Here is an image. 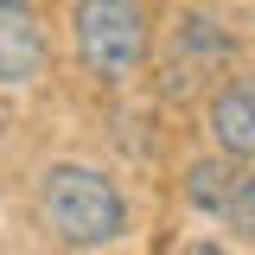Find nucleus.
Instances as JSON below:
<instances>
[{
  "label": "nucleus",
  "instance_id": "39448f33",
  "mask_svg": "<svg viewBox=\"0 0 255 255\" xmlns=\"http://www.w3.org/2000/svg\"><path fill=\"white\" fill-rule=\"evenodd\" d=\"M51 70V38L32 0H0V90H26Z\"/></svg>",
  "mask_w": 255,
  "mask_h": 255
},
{
  "label": "nucleus",
  "instance_id": "0eeeda50",
  "mask_svg": "<svg viewBox=\"0 0 255 255\" xmlns=\"http://www.w3.org/2000/svg\"><path fill=\"white\" fill-rule=\"evenodd\" d=\"M179 255H230V249H217V243H185Z\"/></svg>",
  "mask_w": 255,
  "mask_h": 255
},
{
  "label": "nucleus",
  "instance_id": "7ed1b4c3",
  "mask_svg": "<svg viewBox=\"0 0 255 255\" xmlns=\"http://www.w3.org/2000/svg\"><path fill=\"white\" fill-rule=\"evenodd\" d=\"M230 64H236V32L211 13H179L172 38L153 51V77H159V96L185 109L217 90L230 77Z\"/></svg>",
  "mask_w": 255,
  "mask_h": 255
},
{
  "label": "nucleus",
  "instance_id": "423d86ee",
  "mask_svg": "<svg viewBox=\"0 0 255 255\" xmlns=\"http://www.w3.org/2000/svg\"><path fill=\"white\" fill-rule=\"evenodd\" d=\"M204 134L223 159L255 166V77H223L217 90L204 96Z\"/></svg>",
  "mask_w": 255,
  "mask_h": 255
},
{
  "label": "nucleus",
  "instance_id": "f257e3e1",
  "mask_svg": "<svg viewBox=\"0 0 255 255\" xmlns=\"http://www.w3.org/2000/svg\"><path fill=\"white\" fill-rule=\"evenodd\" d=\"M38 223L58 236L64 249H102L128 230V198L122 185L102 172V166H83V159H58L38 172Z\"/></svg>",
  "mask_w": 255,
  "mask_h": 255
},
{
  "label": "nucleus",
  "instance_id": "20e7f679",
  "mask_svg": "<svg viewBox=\"0 0 255 255\" xmlns=\"http://www.w3.org/2000/svg\"><path fill=\"white\" fill-rule=\"evenodd\" d=\"M185 204L198 217L223 223L236 243H255V166L223 159V153L191 159L185 166Z\"/></svg>",
  "mask_w": 255,
  "mask_h": 255
},
{
  "label": "nucleus",
  "instance_id": "f03ea898",
  "mask_svg": "<svg viewBox=\"0 0 255 255\" xmlns=\"http://www.w3.org/2000/svg\"><path fill=\"white\" fill-rule=\"evenodd\" d=\"M70 38H77V64L102 90H122L153 64L147 0H70Z\"/></svg>",
  "mask_w": 255,
  "mask_h": 255
}]
</instances>
